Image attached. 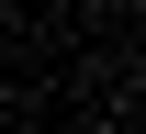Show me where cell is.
Segmentation results:
<instances>
[{
  "label": "cell",
  "mask_w": 146,
  "mask_h": 134,
  "mask_svg": "<svg viewBox=\"0 0 146 134\" xmlns=\"http://www.w3.org/2000/svg\"><path fill=\"white\" fill-rule=\"evenodd\" d=\"M112 11H135V0H112Z\"/></svg>",
  "instance_id": "obj_1"
}]
</instances>
